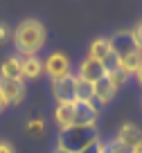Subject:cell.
Wrapping results in <instances>:
<instances>
[{
  "label": "cell",
  "instance_id": "1",
  "mask_svg": "<svg viewBox=\"0 0 142 153\" xmlns=\"http://www.w3.org/2000/svg\"><path fill=\"white\" fill-rule=\"evenodd\" d=\"M47 41V29L38 18H25L11 32V43L20 59L25 56H38Z\"/></svg>",
  "mask_w": 142,
  "mask_h": 153
},
{
  "label": "cell",
  "instance_id": "2",
  "mask_svg": "<svg viewBox=\"0 0 142 153\" xmlns=\"http://www.w3.org/2000/svg\"><path fill=\"white\" fill-rule=\"evenodd\" d=\"M99 140L97 126H72L68 131H61L57 140V146L68 153H84L90 144Z\"/></svg>",
  "mask_w": 142,
  "mask_h": 153
},
{
  "label": "cell",
  "instance_id": "3",
  "mask_svg": "<svg viewBox=\"0 0 142 153\" xmlns=\"http://www.w3.org/2000/svg\"><path fill=\"white\" fill-rule=\"evenodd\" d=\"M43 68H45V74L50 76V81H59V79H66L68 74H72V63L68 59V54L63 52L47 54L45 61H43Z\"/></svg>",
  "mask_w": 142,
  "mask_h": 153
},
{
  "label": "cell",
  "instance_id": "4",
  "mask_svg": "<svg viewBox=\"0 0 142 153\" xmlns=\"http://www.w3.org/2000/svg\"><path fill=\"white\" fill-rule=\"evenodd\" d=\"M88 56L90 59H97V61L106 68V72L117 68V59H115L113 50H111L108 36H97V38H95L93 43H90V48H88Z\"/></svg>",
  "mask_w": 142,
  "mask_h": 153
},
{
  "label": "cell",
  "instance_id": "5",
  "mask_svg": "<svg viewBox=\"0 0 142 153\" xmlns=\"http://www.w3.org/2000/svg\"><path fill=\"white\" fill-rule=\"evenodd\" d=\"M108 41H111V50H113L115 59H124V56H129V54L142 52V50L138 48V43L133 41L131 29H117L113 36H108Z\"/></svg>",
  "mask_w": 142,
  "mask_h": 153
},
{
  "label": "cell",
  "instance_id": "6",
  "mask_svg": "<svg viewBox=\"0 0 142 153\" xmlns=\"http://www.w3.org/2000/svg\"><path fill=\"white\" fill-rule=\"evenodd\" d=\"M113 142L117 144V146H122L124 151L133 153L138 146L142 144V131L138 128L135 124H131V122H126V124H122L117 128V133H115Z\"/></svg>",
  "mask_w": 142,
  "mask_h": 153
},
{
  "label": "cell",
  "instance_id": "7",
  "mask_svg": "<svg viewBox=\"0 0 142 153\" xmlns=\"http://www.w3.org/2000/svg\"><path fill=\"white\" fill-rule=\"evenodd\" d=\"M77 83H79V76L72 72L66 79H59L52 81V95L57 99V104H72L77 99Z\"/></svg>",
  "mask_w": 142,
  "mask_h": 153
},
{
  "label": "cell",
  "instance_id": "8",
  "mask_svg": "<svg viewBox=\"0 0 142 153\" xmlns=\"http://www.w3.org/2000/svg\"><path fill=\"white\" fill-rule=\"evenodd\" d=\"M75 106V126H97L99 106L95 101H72Z\"/></svg>",
  "mask_w": 142,
  "mask_h": 153
},
{
  "label": "cell",
  "instance_id": "9",
  "mask_svg": "<svg viewBox=\"0 0 142 153\" xmlns=\"http://www.w3.org/2000/svg\"><path fill=\"white\" fill-rule=\"evenodd\" d=\"M75 74L79 76L81 81H86V83H95V81H99L102 76H106V68L102 65V63L97 61V59L84 56Z\"/></svg>",
  "mask_w": 142,
  "mask_h": 153
},
{
  "label": "cell",
  "instance_id": "10",
  "mask_svg": "<svg viewBox=\"0 0 142 153\" xmlns=\"http://www.w3.org/2000/svg\"><path fill=\"white\" fill-rule=\"evenodd\" d=\"M0 92L7 99L9 106H20L25 99V81H9V79H0Z\"/></svg>",
  "mask_w": 142,
  "mask_h": 153
},
{
  "label": "cell",
  "instance_id": "11",
  "mask_svg": "<svg viewBox=\"0 0 142 153\" xmlns=\"http://www.w3.org/2000/svg\"><path fill=\"white\" fill-rule=\"evenodd\" d=\"M93 95H95V104L97 106H106V104H111V101L115 99L117 88L111 83L108 76H102L99 81L93 83Z\"/></svg>",
  "mask_w": 142,
  "mask_h": 153
},
{
  "label": "cell",
  "instance_id": "12",
  "mask_svg": "<svg viewBox=\"0 0 142 153\" xmlns=\"http://www.w3.org/2000/svg\"><path fill=\"white\" fill-rule=\"evenodd\" d=\"M0 79L9 81H23V59L18 54H11L0 63Z\"/></svg>",
  "mask_w": 142,
  "mask_h": 153
},
{
  "label": "cell",
  "instance_id": "13",
  "mask_svg": "<svg viewBox=\"0 0 142 153\" xmlns=\"http://www.w3.org/2000/svg\"><path fill=\"white\" fill-rule=\"evenodd\" d=\"M54 124L59 126V133L75 126V106L72 104H57L54 106Z\"/></svg>",
  "mask_w": 142,
  "mask_h": 153
},
{
  "label": "cell",
  "instance_id": "14",
  "mask_svg": "<svg viewBox=\"0 0 142 153\" xmlns=\"http://www.w3.org/2000/svg\"><path fill=\"white\" fill-rule=\"evenodd\" d=\"M45 72L41 56H25L23 59V81H34Z\"/></svg>",
  "mask_w": 142,
  "mask_h": 153
},
{
  "label": "cell",
  "instance_id": "15",
  "mask_svg": "<svg viewBox=\"0 0 142 153\" xmlns=\"http://www.w3.org/2000/svg\"><path fill=\"white\" fill-rule=\"evenodd\" d=\"M75 101H95L93 83H86V81L79 79V83H77V99Z\"/></svg>",
  "mask_w": 142,
  "mask_h": 153
},
{
  "label": "cell",
  "instance_id": "16",
  "mask_svg": "<svg viewBox=\"0 0 142 153\" xmlns=\"http://www.w3.org/2000/svg\"><path fill=\"white\" fill-rule=\"evenodd\" d=\"M106 76H108V79H111V83H113V86H115V88L120 90V88H122L124 83L129 81V76H131V74H126L124 70L115 68V70H108V72H106Z\"/></svg>",
  "mask_w": 142,
  "mask_h": 153
},
{
  "label": "cell",
  "instance_id": "17",
  "mask_svg": "<svg viewBox=\"0 0 142 153\" xmlns=\"http://www.w3.org/2000/svg\"><path fill=\"white\" fill-rule=\"evenodd\" d=\"M27 131L32 135H41L43 131H45V120H43V117H32V120L27 122Z\"/></svg>",
  "mask_w": 142,
  "mask_h": 153
},
{
  "label": "cell",
  "instance_id": "18",
  "mask_svg": "<svg viewBox=\"0 0 142 153\" xmlns=\"http://www.w3.org/2000/svg\"><path fill=\"white\" fill-rule=\"evenodd\" d=\"M131 34H133V41L138 43V48L142 50V18H140V20H138V23L131 27Z\"/></svg>",
  "mask_w": 142,
  "mask_h": 153
},
{
  "label": "cell",
  "instance_id": "19",
  "mask_svg": "<svg viewBox=\"0 0 142 153\" xmlns=\"http://www.w3.org/2000/svg\"><path fill=\"white\" fill-rule=\"evenodd\" d=\"M11 32H14V29H11L7 23H2V20H0V45L7 43V41H11Z\"/></svg>",
  "mask_w": 142,
  "mask_h": 153
},
{
  "label": "cell",
  "instance_id": "20",
  "mask_svg": "<svg viewBox=\"0 0 142 153\" xmlns=\"http://www.w3.org/2000/svg\"><path fill=\"white\" fill-rule=\"evenodd\" d=\"M104 151H106V142H104V140H97V142L90 144L84 153H104Z\"/></svg>",
  "mask_w": 142,
  "mask_h": 153
},
{
  "label": "cell",
  "instance_id": "21",
  "mask_svg": "<svg viewBox=\"0 0 142 153\" xmlns=\"http://www.w3.org/2000/svg\"><path fill=\"white\" fill-rule=\"evenodd\" d=\"M104 153H129V151H124V149L117 146L113 140H108V142H106V151H104Z\"/></svg>",
  "mask_w": 142,
  "mask_h": 153
},
{
  "label": "cell",
  "instance_id": "22",
  "mask_svg": "<svg viewBox=\"0 0 142 153\" xmlns=\"http://www.w3.org/2000/svg\"><path fill=\"white\" fill-rule=\"evenodd\" d=\"M0 153H16L14 144L7 142V140H0Z\"/></svg>",
  "mask_w": 142,
  "mask_h": 153
},
{
  "label": "cell",
  "instance_id": "23",
  "mask_svg": "<svg viewBox=\"0 0 142 153\" xmlns=\"http://www.w3.org/2000/svg\"><path fill=\"white\" fill-rule=\"evenodd\" d=\"M7 108H9V104H7V99L2 97V92H0V113H2V110H7Z\"/></svg>",
  "mask_w": 142,
  "mask_h": 153
},
{
  "label": "cell",
  "instance_id": "24",
  "mask_svg": "<svg viewBox=\"0 0 142 153\" xmlns=\"http://www.w3.org/2000/svg\"><path fill=\"white\" fill-rule=\"evenodd\" d=\"M135 79H138V83L142 86V63H140V68L135 70Z\"/></svg>",
  "mask_w": 142,
  "mask_h": 153
},
{
  "label": "cell",
  "instance_id": "25",
  "mask_svg": "<svg viewBox=\"0 0 142 153\" xmlns=\"http://www.w3.org/2000/svg\"><path fill=\"white\" fill-rule=\"evenodd\" d=\"M52 153H68V151H63V149H59V146H57V149H54Z\"/></svg>",
  "mask_w": 142,
  "mask_h": 153
},
{
  "label": "cell",
  "instance_id": "26",
  "mask_svg": "<svg viewBox=\"0 0 142 153\" xmlns=\"http://www.w3.org/2000/svg\"><path fill=\"white\" fill-rule=\"evenodd\" d=\"M133 153H142V144H140V146H138V149H135Z\"/></svg>",
  "mask_w": 142,
  "mask_h": 153
}]
</instances>
